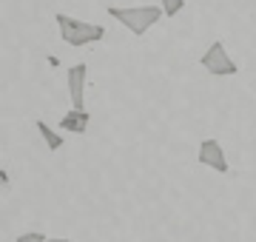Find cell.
I'll return each mask as SVG.
<instances>
[{"label":"cell","instance_id":"1","mask_svg":"<svg viewBox=\"0 0 256 242\" xmlns=\"http://www.w3.org/2000/svg\"><path fill=\"white\" fill-rule=\"evenodd\" d=\"M111 18L117 20L120 26H126L134 38H142L151 26H156L160 20L165 18L162 6H128V9H120V6H108L106 9Z\"/></svg>","mask_w":256,"mask_h":242},{"label":"cell","instance_id":"7","mask_svg":"<svg viewBox=\"0 0 256 242\" xmlns=\"http://www.w3.org/2000/svg\"><path fill=\"white\" fill-rule=\"evenodd\" d=\"M34 126H37V131H40V137H43V142H46V148H52V151H60V148H63V137H60V134H57V131L52 128L48 122L37 120Z\"/></svg>","mask_w":256,"mask_h":242},{"label":"cell","instance_id":"3","mask_svg":"<svg viewBox=\"0 0 256 242\" xmlns=\"http://www.w3.org/2000/svg\"><path fill=\"white\" fill-rule=\"evenodd\" d=\"M200 63L210 77H234V74H239V66L234 63V57L228 54V48H225L222 40H214V43L205 48V54L200 57Z\"/></svg>","mask_w":256,"mask_h":242},{"label":"cell","instance_id":"11","mask_svg":"<svg viewBox=\"0 0 256 242\" xmlns=\"http://www.w3.org/2000/svg\"><path fill=\"white\" fill-rule=\"evenodd\" d=\"M48 242H72V240H63V236H48Z\"/></svg>","mask_w":256,"mask_h":242},{"label":"cell","instance_id":"2","mask_svg":"<svg viewBox=\"0 0 256 242\" xmlns=\"http://www.w3.org/2000/svg\"><path fill=\"white\" fill-rule=\"evenodd\" d=\"M57 28H60V40L72 48H82V46H94L106 38V28L97 23H86V20L68 18V14H57Z\"/></svg>","mask_w":256,"mask_h":242},{"label":"cell","instance_id":"4","mask_svg":"<svg viewBox=\"0 0 256 242\" xmlns=\"http://www.w3.org/2000/svg\"><path fill=\"white\" fill-rule=\"evenodd\" d=\"M196 160H200V166L210 168V171H216V174H228L230 171L228 157H225V148H222V142L214 140V137H205V140L200 142Z\"/></svg>","mask_w":256,"mask_h":242},{"label":"cell","instance_id":"10","mask_svg":"<svg viewBox=\"0 0 256 242\" xmlns=\"http://www.w3.org/2000/svg\"><path fill=\"white\" fill-rule=\"evenodd\" d=\"M0 182H3V188H9V177H6V168L0 171Z\"/></svg>","mask_w":256,"mask_h":242},{"label":"cell","instance_id":"6","mask_svg":"<svg viewBox=\"0 0 256 242\" xmlns=\"http://www.w3.org/2000/svg\"><path fill=\"white\" fill-rule=\"evenodd\" d=\"M88 122H92L88 112H77V108H72V112H66L63 117H60V128L72 131V134H86V131H88Z\"/></svg>","mask_w":256,"mask_h":242},{"label":"cell","instance_id":"8","mask_svg":"<svg viewBox=\"0 0 256 242\" xmlns=\"http://www.w3.org/2000/svg\"><path fill=\"white\" fill-rule=\"evenodd\" d=\"M160 6H162L165 18H176L185 9V0H160Z\"/></svg>","mask_w":256,"mask_h":242},{"label":"cell","instance_id":"5","mask_svg":"<svg viewBox=\"0 0 256 242\" xmlns=\"http://www.w3.org/2000/svg\"><path fill=\"white\" fill-rule=\"evenodd\" d=\"M86 77H88V66L86 63L68 66V72H66L68 100H72V108H77V112H86Z\"/></svg>","mask_w":256,"mask_h":242},{"label":"cell","instance_id":"9","mask_svg":"<svg viewBox=\"0 0 256 242\" xmlns=\"http://www.w3.org/2000/svg\"><path fill=\"white\" fill-rule=\"evenodd\" d=\"M18 242H48V236L40 231H28V234H20Z\"/></svg>","mask_w":256,"mask_h":242}]
</instances>
